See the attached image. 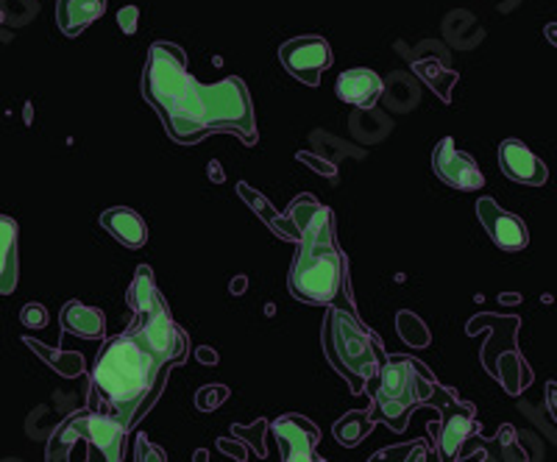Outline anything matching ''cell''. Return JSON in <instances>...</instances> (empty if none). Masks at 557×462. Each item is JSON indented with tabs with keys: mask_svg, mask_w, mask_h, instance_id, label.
I'll use <instances>...</instances> for the list:
<instances>
[{
	"mask_svg": "<svg viewBox=\"0 0 557 462\" xmlns=\"http://www.w3.org/2000/svg\"><path fill=\"white\" fill-rule=\"evenodd\" d=\"M237 192H240L243 201H246L248 207H251V210L257 212V215H260L262 221L268 223V228H271L273 235L282 237V240H287V242H298V232H296V226H293V223H290V217L278 215V212L273 210V207H271V203H268V198L262 196V192L251 190V187H248L246 182L237 184Z\"/></svg>",
	"mask_w": 557,
	"mask_h": 462,
	"instance_id": "ffe728a7",
	"label": "cell"
},
{
	"mask_svg": "<svg viewBox=\"0 0 557 462\" xmlns=\"http://www.w3.org/2000/svg\"><path fill=\"white\" fill-rule=\"evenodd\" d=\"M17 221L0 215V296H12L17 290Z\"/></svg>",
	"mask_w": 557,
	"mask_h": 462,
	"instance_id": "d6986e66",
	"label": "cell"
},
{
	"mask_svg": "<svg viewBox=\"0 0 557 462\" xmlns=\"http://www.w3.org/2000/svg\"><path fill=\"white\" fill-rule=\"evenodd\" d=\"M101 226L107 228L109 235L114 240L121 242V246L132 248H143L148 242V223L143 221V215L128 207H112V210H103L101 212Z\"/></svg>",
	"mask_w": 557,
	"mask_h": 462,
	"instance_id": "2e32d148",
	"label": "cell"
},
{
	"mask_svg": "<svg viewBox=\"0 0 557 462\" xmlns=\"http://www.w3.org/2000/svg\"><path fill=\"white\" fill-rule=\"evenodd\" d=\"M476 217L485 226L487 237L507 253L524 251L527 242H530V232H527V223L521 217H516L513 212L502 210L494 198H480L476 201Z\"/></svg>",
	"mask_w": 557,
	"mask_h": 462,
	"instance_id": "7c38bea8",
	"label": "cell"
},
{
	"mask_svg": "<svg viewBox=\"0 0 557 462\" xmlns=\"http://www.w3.org/2000/svg\"><path fill=\"white\" fill-rule=\"evenodd\" d=\"M128 432L96 410H82L57 426L48 462H123Z\"/></svg>",
	"mask_w": 557,
	"mask_h": 462,
	"instance_id": "8992f818",
	"label": "cell"
},
{
	"mask_svg": "<svg viewBox=\"0 0 557 462\" xmlns=\"http://www.w3.org/2000/svg\"><path fill=\"white\" fill-rule=\"evenodd\" d=\"M20 321L26 323L28 329H45L48 326V312H45V307L39 304H26L23 307V315H20Z\"/></svg>",
	"mask_w": 557,
	"mask_h": 462,
	"instance_id": "83f0119b",
	"label": "cell"
},
{
	"mask_svg": "<svg viewBox=\"0 0 557 462\" xmlns=\"http://www.w3.org/2000/svg\"><path fill=\"white\" fill-rule=\"evenodd\" d=\"M424 407H435V410L441 412V424L432 421V424L426 426L432 437V449L437 451L441 462L466 460V457H469V444L480 435L474 404L460 401L451 387L435 382L430 396H426Z\"/></svg>",
	"mask_w": 557,
	"mask_h": 462,
	"instance_id": "ba28073f",
	"label": "cell"
},
{
	"mask_svg": "<svg viewBox=\"0 0 557 462\" xmlns=\"http://www.w3.org/2000/svg\"><path fill=\"white\" fill-rule=\"evenodd\" d=\"M198 357H201V360L207 362V365H215V362H218V354H215V351H207V349H201V351H198Z\"/></svg>",
	"mask_w": 557,
	"mask_h": 462,
	"instance_id": "f546056e",
	"label": "cell"
},
{
	"mask_svg": "<svg viewBox=\"0 0 557 462\" xmlns=\"http://www.w3.org/2000/svg\"><path fill=\"white\" fill-rule=\"evenodd\" d=\"M335 92L343 103L357 109H371L382 98V78L368 67H355L337 76Z\"/></svg>",
	"mask_w": 557,
	"mask_h": 462,
	"instance_id": "9a60e30c",
	"label": "cell"
},
{
	"mask_svg": "<svg viewBox=\"0 0 557 462\" xmlns=\"http://www.w3.org/2000/svg\"><path fill=\"white\" fill-rule=\"evenodd\" d=\"M435 382L437 379L426 371L424 362L405 354L387 357L376 376L374 390H371L374 392L371 419L385 421L393 432H405L410 415L416 412V407H424Z\"/></svg>",
	"mask_w": 557,
	"mask_h": 462,
	"instance_id": "52a82bcc",
	"label": "cell"
},
{
	"mask_svg": "<svg viewBox=\"0 0 557 462\" xmlns=\"http://www.w3.org/2000/svg\"><path fill=\"white\" fill-rule=\"evenodd\" d=\"M64 335H76L82 340H103L107 335V317L96 307H87L82 301H67L59 315Z\"/></svg>",
	"mask_w": 557,
	"mask_h": 462,
	"instance_id": "ac0fdd59",
	"label": "cell"
},
{
	"mask_svg": "<svg viewBox=\"0 0 557 462\" xmlns=\"http://www.w3.org/2000/svg\"><path fill=\"white\" fill-rule=\"evenodd\" d=\"M128 310H132V321L126 332L137 337L162 365L176 367L187 360L190 337L173 321L148 265H139L134 273V282L128 287Z\"/></svg>",
	"mask_w": 557,
	"mask_h": 462,
	"instance_id": "5b68a950",
	"label": "cell"
},
{
	"mask_svg": "<svg viewBox=\"0 0 557 462\" xmlns=\"http://www.w3.org/2000/svg\"><path fill=\"white\" fill-rule=\"evenodd\" d=\"M546 39H549V42L552 45H555V48H557V23H549V26H546Z\"/></svg>",
	"mask_w": 557,
	"mask_h": 462,
	"instance_id": "4dcf8cb0",
	"label": "cell"
},
{
	"mask_svg": "<svg viewBox=\"0 0 557 462\" xmlns=\"http://www.w3.org/2000/svg\"><path fill=\"white\" fill-rule=\"evenodd\" d=\"M499 165L502 173L513 182L527 184V187H541L549 178V167L541 162L521 140H505L499 146Z\"/></svg>",
	"mask_w": 557,
	"mask_h": 462,
	"instance_id": "5bb4252c",
	"label": "cell"
},
{
	"mask_svg": "<svg viewBox=\"0 0 557 462\" xmlns=\"http://www.w3.org/2000/svg\"><path fill=\"white\" fill-rule=\"evenodd\" d=\"M271 429L282 449V462H326L315 457L321 432L312 421L301 419V415H282L273 421Z\"/></svg>",
	"mask_w": 557,
	"mask_h": 462,
	"instance_id": "4fadbf2b",
	"label": "cell"
},
{
	"mask_svg": "<svg viewBox=\"0 0 557 462\" xmlns=\"http://www.w3.org/2000/svg\"><path fill=\"white\" fill-rule=\"evenodd\" d=\"M278 62L285 64V71L290 73L296 82L307 84V87H318L323 71H330L332 67V48L323 37L307 34V37L287 39V42L278 48Z\"/></svg>",
	"mask_w": 557,
	"mask_h": 462,
	"instance_id": "30bf717a",
	"label": "cell"
},
{
	"mask_svg": "<svg viewBox=\"0 0 557 462\" xmlns=\"http://www.w3.org/2000/svg\"><path fill=\"white\" fill-rule=\"evenodd\" d=\"M296 226L298 242L287 287L301 304L332 307L343 287H348V265L335 237V217L318 198L298 196L287 210Z\"/></svg>",
	"mask_w": 557,
	"mask_h": 462,
	"instance_id": "3957f363",
	"label": "cell"
},
{
	"mask_svg": "<svg viewBox=\"0 0 557 462\" xmlns=\"http://www.w3.org/2000/svg\"><path fill=\"white\" fill-rule=\"evenodd\" d=\"M137 20H139V9L137 7H126L117 12V23H121V28L126 34H134L137 32Z\"/></svg>",
	"mask_w": 557,
	"mask_h": 462,
	"instance_id": "f1b7e54d",
	"label": "cell"
},
{
	"mask_svg": "<svg viewBox=\"0 0 557 462\" xmlns=\"http://www.w3.org/2000/svg\"><path fill=\"white\" fill-rule=\"evenodd\" d=\"M480 326H491L494 335L482 346V365L494 379L505 385L507 392H521L532 382L527 360L519 354L516 346V329L519 317H496V315H476L469 323V335H476Z\"/></svg>",
	"mask_w": 557,
	"mask_h": 462,
	"instance_id": "9c48e42d",
	"label": "cell"
},
{
	"mask_svg": "<svg viewBox=\"0 0 557 462\" xmlns=\"http://www.w3.org/2000/svg\"><path fill=\"white\" fill-rule=\"evenodd\" d=\"M26 346L34 351V354L42 357L45 365H51L57 374L67 376V379H76V376H82V371H84V357L82 354H67V351L48 349V346H42L39 340H32V337L26 340Z\"/></svg>",
	"mask_w": 557,
	"mask_h": 462,
	"instance_id": "7402d4cb",
	"label": "cell"
},
{
	"mask_svg": "<svg viewBox=\"0 0 557 462\" xmlns=\"http://www.w3.org/2000/svg\"><path fill=\"white\" fill-rule=\"evenodd\" d=\"M399 335L405 337L410 346H426V342H430V332H426L424 323L418 321L412 312H401L399 315Z\"/></svg>",
	"mask_w": 557,
	"mask_h": 462,
	"instance_id": "d4e9b609",
	"label": "cell"
},
{
	"mask_svg": "<svg viewBox=\"0 0 557 462\" xmlns=\"http://www.w3.org/2000/svg\"><path fill=\"white\" fill-rule=\"evenodd\" d=\"M374 424L376 421L371 419V410H355V412H348L346 419H341L335 424V437H337V444L343 446H357L362 444L371 432H374Z\"/></svg>",
	"mask_w": 557,
	"mask_h": 462,
	"instance_id": "44dd1931",
	"label": "cell"
},
{
	"mask_svg": "<svg viewBox=\"0 0 557 462\" xmlns=\"http://www.w3.org/2000/svg\"><path fill=\"white\" fill-rule=\"evenodd\" d=\"M226 396H228V390L223 385H209L198 392V407H201L203 412H212V410H218L223 401H226Z\"/></svg>",
	"mask_w": 557,
	"mask_h": 462,
	"instance_id": "4316f807",
	"label": "cell"
},
{
	"mask_svg": "<svg viewBox=\"0 0 557 462\" xmlns=\"http://www.w3.org/2000/svg\"><path fill=\"white\" fill-rule=\"evenodd\" d=\"M107 12V0H57V26L64 37H78Z\"/></svg>",
	"mask_w": 557,
	"mask_h": 462,
	"instance_id": "e0dca14e",
	"label": "cell"
},
{
	"mask_svg": "<svg viewBox=\"0 0 557 462\" xmlns=\"http://www.w3.org/2000/svg\"><path fill=\"white\" fill-rule=\"evenodd\" d=\"M368 462H441V457H437V451L426 440H412V444L382 449L374 460Z\"/></svg>",
	"mask_w": 557,
	"mask_h": 462,
	"instance_id": "cb8c5ba5",
	"label": "cell"
},
{
	"mask_svg": "<svg viewBox=\"0 0 557 462\" xmlns=\"http://www.w3.org/2000/svg\"><path fill=\"white\" fill-rule=\"evenodd\" d=\"M171 371L128 332L109 337L89 374L87 407L132 432L157 404Z\"/></svg>",
	"mask_w": 557,
	"mask_h": 462,
	"instance_id": "7a4b0ae2",
	"label": "cell"
},
{
	"mask_svg": "<svg viewBox=\"0 0 557 462\" xmlns=\"http://www.w3.org/2000/svg\"><path fill=\"white\" fill-rule=\"evenodd\" d=\"M412 71H416L418 76L424 78V82L435 89L437 96H441V101L444 103L451 101V87H455V82H457L455 71L444 67V64L437 62V59H424V62H416L412 64Z\"/></svg>",
	"mask_w": 557,
	"mask_h": 462,
	"instance_id": "603a6c76",
	"label": "cell"
},
{
	"mask_svg": "<svg viewBox=\"0 0 557 462\" xmlns=\"http://www.w3.org/2000/svg\"><path fill=\"white\" fill-rule=\"evenodd\" d=\"M134 462H168L165 451L153 446L146 435L137 437V444H134Z\"/></svg>",
	"mask_w": 557,
	"mask_h": 462,
	"instance_id": "484cf974",
	"label": "cell"
},
{
	"mask_svg": "<svg viewBox=\"0 0 557 462\" xmlns=\"http://www.w3.org/2000/svg\"><path fill=\"white\" fill-rule=\"evenodd\" d=\"M321 346L323 357L335 367V374L348 382L351 392L362 396L374 390L387 354L380 346V337L362 326L355 310L330 307L321 326Z\"/></svg>",
	"mask_w": 557,
	"mask_h": 462,
	"instance_id": "277c9868",
	"label": "cell"
},
{
	"mask_svg": "<svg viewBox=\"0 0 557 462\" xmlns=\"http://www.w3.org/2000/svg\"><path fill=\"white\" fill-rule=\"evenodd\" d=\"M143 98L178 146H198L209 134H235L243 146L260 142L257 114L243 78L198 84L187 71L182 48L173 42H153L148 48Z\"/></svg>",
	"mask_w": 557,
	"mask_h": 462,
	"instance_id": "6da1fadb",
	"label": "cell"
},
{
	"mask_svg": "<svg viewBox=\"0 0 557 462\" xmlns=\"http://www.w3.org/2000/svg\"><path fill=\"white\" fill-rule=\"evenodd\" d=\"M432 171L451 190L476 192L485 187V176H482L480 165H476L469 153L457 151L451 137H444L435 146V151H432Z\"/></svg>",
	"mask_w": 557,
	"mask_h": 462,
	"instance_id": "8fae6325",
	"label": "cell"
}]
</instances>
